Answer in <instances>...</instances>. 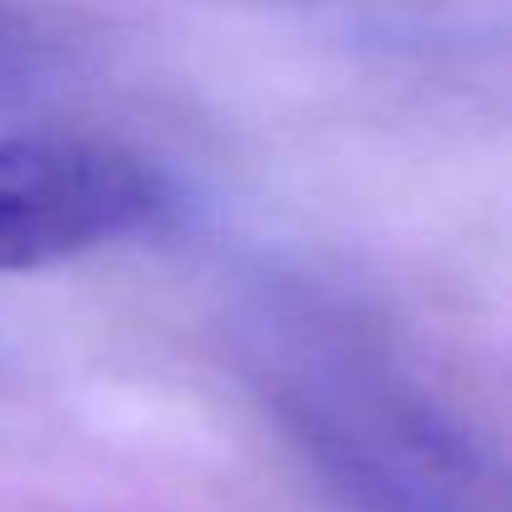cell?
Returning <instances> with one entry per match:
<instances>
[{
	"instance_id": "6da1fadb",
	"label": "cell",
	"mask_w": 512,
	"mask_h": 512,
	"mask_svg": "<svg viewBox=\"0 0 512 512\" xmlns=\"http://www.w3.org/2000/svg\"><path fill=\"white\" fill-rule=\"evenodd\" d=\"M176 196L131 151L71 136H0V272H46L156 231Z\"/></svg>"
},
{
	"instance_id": "7a4b0ae2",
	"label": "cell",
	"mask_w": 512,
	"mask_h": 512,
	"mask_svg": "<svg viewBox=\"0 0 512 512\" xmlns=\"http://www.w3.org/2000/svg\"><path fill=\"white\" fill-rule=\"evenodd\" d=\"M16 71V36L0 26V86H6V76Z\"/></svg>"
}]
</instances>
